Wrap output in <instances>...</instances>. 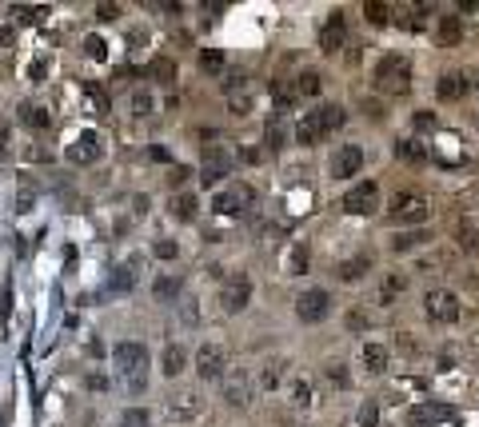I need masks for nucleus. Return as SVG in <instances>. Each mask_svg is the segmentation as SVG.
<instances>
[{
	"label": "nucleus",
	"mask_w": 479,
	"mask_h": 427,
	"mask_svg": "<svg viewBox=\"0 0 479 427\" xmlns=\"http://www.w3.org/2000/svg\"><path fill=\"white\" fill-rule=\"evenodd\" d=\"M344 124V108L340 104H316V108H307L295 124V140L300 144H319L324 136H332L336 128Z\"/></svg>",
	"instance_id": "1"
},
{
	"label": "nucleus",
	"mask_w": 479,
	"mask_h": 427,
	"mask_svg": "<svg viewBox=\"0 0 479 427\" xmlns=\"http://www.w3.org/2000/svg\"><path fill=\"white\" fill-rule=\"evenodd\" d=\"M112 364H116L120 376H128V388H132L136 395L148 388V348H144V343L120 340L116 348H112Z\"/></svg>",
	"instance_id": "2"
},
{
	"label": "nucleus",
	"mask_w": 479,
	"mask_h": 427,
	"mask_svg": "<svg viewBox=\"0 0 479 427\" xmlns=\"http://www.w3.org/2000/svg\"><path fill=\"white\" fill-rule=\"evenodd\" d=\"M376 88L388 92V96H400L411 88V64L400 56V52H388L380 64H376Z\"/></svg>",
	"instance_id": "3"
},
{
	"label": "nucleus",
	"mask_w": 479,
	"mask_h": 427,
	"mask_svg": "<svg viewBox=\"0 0 479 427\" xmlns=\"http://www.w3.org/2000/svg\"><path fill=\"white\" fill-rule=\"evenodd\" d=\"M388 216L395 224H423L431 216V204L419 192H395L392 204H388Z\"/></svg>",
	"instance_id": "4"
},
{
	"label": "nucleus",
	"mask_w": 479,
	"mask_h": 427,
	"mask_svg": "<svg viewBox=\"0 0 479 427\" xmlns=\"http://www.w3.org/2000/svg\"><path fill=\"white\" fill-rule=\"evenodd\" d=\"M248 304H252V276H248V272H236L220 288V307L228 316H240Z\"/></svg>",
	"instance_id": "5"
},
{
	"label": "nucleus",
	"mask_w": 479,
	"mask_h": 427,
	"mask_svg": "<svg viewBox=\"0 0 479 427\" xmlns=\"http://www.w3.org/2000/svg\"><path fill=\"white\" fill-rule=\"evenodd\" d=\"M236 168V156L224 144H208L204 148V164H200V180L204 184H220L228 180V172Z\"/></svg>",
	"instance_id": "6"
},
{
	"label": "nucleus",
	"mask_w": 479,
	"mask_h": 427,
	"mask_svg": "<svg viewBox=\"0 0 479 427\" xmlns=\"http://www.w3.org/2000/svg\"><path fill=\"white\" fill-rule=\"evenodd\" d=\"M328 312H332V295L324 292V288H307V292L295 295V319L319 324V319H328Z\"/></svg>",
	"instance_id": "7"
},
{
	"label": "nucleus",
	"mask_w": 479,
	"mask_h": 427,
	"mask_svg": "<svg viewBox=\"0 0 479 427\" xmlns=\"http://www.w3.org/2000/svg\"><path fill=\"white\" fill-rule=\"evenodd\" d=\"M423 312H428L431 324H455L459 319V295L447 292V288H435V292L423 295Z\"/></svg>",
	"instance_id": "8"
},
{
	"label": "nucleus",
	"mask_w": 479,
	"mask_h": 427,
	"mask_svg": "<svg viewBox=\"0 0 479 427\" xmlns=\"http://www.w3.org/2000/svg\"><path fill=\"white\" fill-rule=\"evenodd\" d=\"M340 204H344L347 216H371L376 204H380V188H376L371 180H364V184H356V188H347Z\"/></svg>",
	"instance_id": "9"
},
{
	"label": "nucleus",
	"mask_w": 479,
	"mask_h": 427,
	"mask_svg": "<svg viewBox=\"0 0 479 427\" xmlns=\"http://www.w3.org/2000/svg\"><path fill=\"white\" fill-rule=\"evenodd\" d=\"M328 172H332V180H352L356 172H364V148L359 144L336 148L332 160H328Z\"/></svg>",
	"instance_id": "10"
},
{
	"label": "nucleus",
	"mask_w": 479,
	"mask_h": 427,
	"mask_svg": "<svg viewBox=\"0 0 479 427\" xmlns=\"http://www.w3.org/2000/svg\"><path fill=\"white\" fill-rule=\"evenodd\" d=\"M256 192H252V184H232V188H224L216 200H212V212H220V216H240L244 208H252Z\"/></svg>",
	"instance_id": "11"
},
{
	"label": "nucleus",
	"mask_w": 479,
	"mask_h": 427,
	"mask_svg": "<svg viewBox=\"0 0 479 427\" xmlns=\"http://www.w3.org/2000/svg\"><path fill=\"white\" fill-rule=\"evenodd\" d=\"M196 376L200 379H224L228 376V352L220 343H204L196 352Z\"/></svg>",
	"instance_id": "12"
},
{
	"label": "nucleus",
	"mask_w": 479,
	"mask_h": 427,
	"mask_svg": "<svg viewBox=\"0 0 479 427\" xmlns=\"http://www.w3.org/2000/svg\"><path fill=\"white\" fill-rule=\"evenodd\" d=\"M64 156L72 160V164H96V160L104 156V144H100L96 132H80L72 144H68V152H64Z\"/></svg>",
	"instance_id": "13"
},
{
	"label": "nucleus",
	"mask_w": 479,
	"mask_h": 427,
	"mask_svg": "<svg viewBox=\"0 0 479 427\" xmlns=\"http://www.w3.org/2000/svg\"><path fill=\"white\" fill-rule=\"evenodd\" d=\"M344 40H347L344 13H332L328 20H324V28H319V49H324V52H336V49H344Z\"/></svg>",
	"instance_id": "14"
},
{
	"label": "nucleus",
	"mask_w": 479,
	"mask_h": 427,
	"mask_svg": "<svg viewBox=\"0 0 479 427\" xmlns=\"http://www.w3.org/2000/svg\"><path fill=\"white\" fill-rule=\"evenodd\" d=\"M224 403L228 407H248L252 403V383H248L244 371H232V376L224 379Z\"/></svg>",
	"instance_id": "15"
},
{
	"label": "nucleus",
	"mask_w": 479,
	"mask_h": 427,
	"mask_svg": "<svg viewBox=\"0 0 479 427\" xmlns=\"http://www.w3.org/2000/svg\"><path fill=\"white\" fill-rule=\"evenodd\" d=\"M140 264H144L140 256H128V260H124L120 268L112 272V280H108V288H112V292H132V288H136V280H140Z\"/></svg>",
	"instance_id": "16"
},
{
	"label": "nucleus",
	"mask_w": 479,
	"mask_h": 427,
	"mask_svg": "<svg viewBox=\"0 0 479 427\" xmlns=\"http://www.w3.org/2000/svg\"><path fill=\"white\" fill-rule=\"evenodd\" d=\"M168 415H172L176 423H184V419H196L200 415V395L196 391H180L168 400Z\"/></svg>",
	"instance_id": "17"
},
{
	"label": "nucleus",
	"mask_w": 479,
	"mask_h": 427,
	"mask_svg": "<svg viewBox=\"0 0 479 427\" xmlns=\"http://www.w3.org/2000/svg\"><path fill=\"white\" fill-rule=\"evenodd\" d=\"M435 37H440L443 49H455V44L464 40V20H459L455 13H443L440 20H435Z\"/></svg>",
	"instance_id": "18"
},
{
	"label": "nucleus",
	"mask_w": 479,
	"mask_h": 427,
	"mask_svg": "<svg viewBox=\"0 0 479 427\" xmlns=\"http://www.w3.org/2000/svg\"><path fill=\"white\" fill-rule=\"evenodd\" d=\"M467 92V76L464 72H443L440 84H435V96L443 100V104H452V100H464Z\"/></svg>",
	"instance_id": "19"
},
{
	"label": "nucleus",
	"mask_w": 479,
	"mask_h": 427,
	"mask_svg": "<svg viewBox=\"0 0 479 427\" xmlns=\"http://www.w3.org/2000/svg\"><path fill=\"white\" fill-rule=\"evenodd\" d=\"M359 364H364L368 376H383V371H388V348H383V343H364Z\"/></svg>",
	"instance_id": "20"
},
{
	"label": "nucleus",
	"mask_w": 479,
	"mask_h": 427,
	"mask_svg": "<svg viewBox=\"0 0 479 427\" xmlns=\"http://www.w3.org/2000/svg\"><path fill=\"white\" fill-rule=\"evenodd\" d=\"M184 367H188V352L180 348V343H168V348H164V359H160V371H164L168 379H176Z\"/></svg>",
	"instance_id": "21"
},
{
	"label": "nucleus",
	"mask_w": 479,
	"mask_h": 427,
	"mask_svg": "<svg viewBox=\"0 0 479 427\" xmlns=\"http://www.w3.org/2000/svg\"><path fill=\"white\" fill-rule=\"evenodd\" d=\"M180 292H184V280H180V276H172V272H168V276H160V280L152 283V295H156L160 304H172V300H180Z\"/></svg>",
	"instance_id": "22"
},
{
	"label": "nucleus",
	"mask_w": 479,
	"mask_h": 427,
	"mask_svg": "<svg viewBox=\"0 0 479 427\" xmlns=\"http://www.w3.org/2000/svg\"><path fill=\"white\" fill-rule=\"evenodd\" d=\"M20 120H25L32 132H49V128H52V112L40 108V104H20Z\"/></svg>",
	"instance_id": "23"
},
{
	"label": "nucleus",
	"mask_w": 479,
	"mask_h": 427,
	"mask_svg": "<svg viewBox=\"0 0 479 427\" xmlns=\"http://www.w3.org/2000/svg\"><path fill=\"white\" fill-rule=\"evenodd\" d=\"M172 216L180 224H192L200 216V204H196V196L192 192H180V196H172Z\"/></svg>",
	"instance_id": "24"
},
{
	"label": "nucleus",
	"mask_w": 479,
	"mask_h": 427,
	"mask_svg": "<svg viewBox=\"0 0 479 427\" xmlns=\"http://www.w3.org/2000/svg\"><path fill=\"white\" fill-rule=\"evenodd\" d=\"M368 268H371V256H352V260H344V264H340V272H336V276H340L344 283H356V280H364V276H368Z\"/></svg>",
	"instance_id": "25"
},
{
	"label": "nucleus",
	"mask_w": 479,
	"mask_h": 427,
	"mask_svg": "<svg viewBox=\"0 0 479 427\" xmlns=\"http://www.w3.org/2000/svg\"><path fill=\"white\" fill-rule=\"evenodd\" d=\"M288 395H292L295 407H312V403H316V388H312L307 376H295L292 383H288Z\"/></svg>",
	"instance_id": "26"
},
{
	"label": "nucleus",
	"mask_w": 479,
	"mask_h": 427,
	"mask_svg": "<svg viewBox=\"0 0 479 427\" xmlns=\"http://www.w3.org/2000/svg\"><path fill=\"white\" fill-rule=\"evenodd\" d=\"M395 156L407 160V164H423V160H428V148L419 144L416 136H407V140H395Z\"/></svg>",
	"instance_id": "27"
},
{
	"label": "nucleus",
	"mask_w": 479,
	"mask_h": 427,
	"mask_svg": "<svg viewBox=\"0 0 479 427\" xmlns=\"http://www.w3.org/2000/svg\"><path fill=\"white\" fill-rule=\"evenodd\" d=\"M283 272H288V276H300V272H307V248H304V244H292L288 252H283Z\"/></svg>",
	"instance_id": "28"
},
{
	"label": "nucleus",
	"mask_w": 479,
	"mask_h": 427,
	"mask_svg": "<svg viewBox=\"0 0 479 427\" xmlns=\"http://www.w3.org/2000/svg\"><path fill=\"white\" fill-rule=\"evenodd\" d=\"M400 292H404V276H383V283H380V292H376V304H395L400 300Z\"/></svg>",
	"instance_id": "29"
},
{
	"label": "nucleus",
	"mask_w": 479,
	"mask_h": 427,
	"mask_svg": "<svg viewBox=\"0 0 479 427\" xmlns=\"http://www.w3.org/2000/svg\"><path fill=\"white\" fill-rule=\"evenodd\" d=\"M148 72L156 76L160 84H172V80H176V64L168 60V56H156V60L148 64Z\"/></svg>",
	"instance_id": "30"
},
{
	"label": "nucleus",
	"mask_w": 479,
	"mask_h": 427,
	"mask_svg": "<svg viewBox=\"0 0 479 427\" xmlns=\"http://www.w3.org/2000/svg\"><path fill=\"white\" fill-rule=\"evenodd\" d=\"M319 88H324L319 72H300L295 76V92H300V96H319Z\"/></svg>",
	"instance_id": "31"
},
{
	"label": "nucleus",
	"mask_w": 479,
	"mask_h": 427,
	"mask_svg": "<svg viewBox=\"0 0 479 427\" xmlns=\"http://www.w3.org/2000/svg\"><path fill=\"white\" fill-rule=\"evenodd\" d=\"M419 244H428V232H404V236H395L392 240V252H411V248H419Z\"/></svg>",
	"instance_id": "32"
},
{
	"label": "nucleus",
	"mask_w": 479,
	"mask_h": 427,
	"mask_svg": "<svg viewBox=\"0 0 479 427\" xmlns=\"http://www.w3.org/2000/svg\"><path fill=\"white\" fill-rule=\"evenodd\" d=\"M280 376H283V359H268L264 371H260V383L272 391V388H280Z\"/></svg>",
	"instance_id": "33"
},
{
	"label": "nucleus",
	"mask_w": 479,
	"mask_h": 427,
	"mask_svg": "<svg viewBox=\"0 0 479 427\" xmlns=\"http://www.w3.org/2000/svg\"><path fill=\"white\" fill-rule=\"evenodd\" d=\"M364 16H368L371 25H388V20H392V4H383V0H371V4H364Z\"/></svg>",
	"instance_id": "34"
},
{
	"label": "nucleus",
	"mask_w": 479,
	"mask_h": 427,
	"mask_svg": "<svg viewBox=\"0 0 479 427\" xmlns=\"http://www.w3.org/2000/svg\"><path fill=\"white\" fill-rule=\"evenodd\" d=\"M200 68H204L208 76H220V72H224V52L204 49V52H200Z\"/></svg>",
	"instance_id": "35"
},
{
	"label": "nucleus",
	"mask_w": 479,
	"mask_h": 427,
	"mask_svg": "<svg viewBox=\"0 0 479 427\" xmlns=\"http://www.w3.org/2000/svg\"><path fill=\"white\" fill-rule=\"evenodd\" d=\"M324 376H328V383H336V388H347V367L340 364V359H328V364H324Z\"/></svg>",
	"instance_id": "36"
},
{
	"label": "nucleus",
	"mask_w": 479,
	"mask_h": 427,
	"mask_svg": "<svg viewBox=\"0 0 479 427\" xmlns=\"http://www.w3.org/2000/svg\"><path fill=\"white\" fill-rule=\"evenodd\" d=\"M152 108H156L152 92H148V88H136V92H132V112H136V116H148Z\"/></svg>",
	"instance_id": "37"
},
{
	"label": "nucleus",
	"mask_w": 479,
	"mask_h": 427,
	"mask_svg": "<svg viewBox=\"0 0 479 427\" xmlns=\"http://www.w3.org/2000/svg\"><path fill=\"white\" fill-rule=\"evenodd\" d=\"M455 236H459V248H467V252H475V248H479V236H475V228H471V224H459V232H455Z\"/></svg>",
	"instance_id": "38"
},
{
	"label": "nucleus",
	"mask_w": 479,
	"mask_h": 427,
	"mask_svg": "<svg viewBox=\"0 0 479 427\" xmlns=\"http://www.w3.org/2000/svg\"><path fill=\"white\" fill-rule=\"evenodd\" d=\"M120 423L124 427H148V412H144V407H128Z\"/></svg>",
	"instance_id": "39"
},
{
	"label": "nucleus",
	"mask_w": 479,
	"mask_h": 427,
	"mask_svg": "<svg viewBox=\"0 0 479 427\" xmlns=\"http://www.w3.org/2000/svg\"><path fill=\"white\" fill-rule=\"evenodd\" d=\"M356 419H359V427H376L380 423V407H376V403H364Z\"/></svg>",
	"instance_id": "40"
},
{
	"label": "nucleus",
	"mask_w": 479,
	"mask_h": 427,
	"mask_svg": "<svg viewBox=\"0 0 479 427\" xmlns=\"http://www.w3.org/2000/svg\"><path fill=\"white\" fill-rule=\"evenodd\" d=\"M264 136H268V140H264V144H268V148H280V144H283V124H280V120H268V128H264Z\"/></svg>",
	"instance_id": "41"
},
{
	"label": "nucleus",
	"mask_w": 479,
	"mask_h": 427,
	"mask_svg": "<svg viewBox=\"0 0 479 427\" xmlns=\"http://www.w3.org/2000/svg\"><path fill=\"white\" fill-rule=\"evenodd\" d=\"M84 52L92 56V60H104V56H108V49H104V40L100 37H84Z\"/></svg>",
	"instance_id": "42"
},
{
	"label": "nucleus",
	"mask_w": 479,
	"mask_h": 427,
	"mask_svg": "<svg viewBox=\"0 0 479 427\" xmlns=\"http://www.w3.org/2000/svg\"><path fill=\"white\" fill-rule=\"evenodd\" d=\"M152 252H156L160 260H176V244H172V240H156V248H152Z\"/></svg>",
	"instance_id": "43"
},
{
	"label": "nucleus",
	"mask_w": 479,
	"mask_h": 427,
	"mask_svg": "<svg viewBox=\"0 0 479 427\" xmlns=\"http://www.w3.org/2000/svg\"><path fill=\"white\" fill-rule=\"evenodd\" d=\"M96 16L100 20H116V16H120V4H96Z\"/></svg>",
	"instance_id": "44"
},
{
	"label": "nucleus",
	"mask_w": 479,
	"mask_h": 427,
	"mask_svg": "<svg viewBox=\"0 0 479 427\" xmlns=\"http://www.w3.org/2000/svg\"><path fill=\"white\" fill-rule=\"evenodd\" d=\"M184 324H200V312H196V300H184Z\"/></svg>",
	"instance_id": "45"
},
{
	"label": "nucleus",
	"mask_w": 479,
	"mask_h": 427,
	"mask_svg": "<svg viewBox=\"0 0 479 427\" xmlns=\"http://www.w3.org/2000/svg\"><path fill=\"white\" fill-rule=\"evenodd\" d=\"M148 156H152V160H160V164H168V160H172V156H168V148H160V144H152V148H148Z\"/></svg>",
	"instance_id": "46"
},
{
	"label": "nucleus",
	"mask_w": 479,
	"mask_h": 427,
	"mask_svg": "<svg viewBox=\"0 0 479 427\" xmlns=\"http://www.w3.org/2000/svg\"><path fill=\"white\" fill-rule=\"evenodd\" d=\"M184 176H188V168H180V164H176V168L168 172V184L176 188V184H184Z\"/></svg>",
	"instance_id": "47"
},
{
	"label": "nucleus",
	"mask_w": 479,
	"mask_h": 427,
	"mask_svg": "<svg viewBox=\"0 0 479 427\" xmlns=\"http://www.w3.org/2000/svg\"><path fill=\"white\" fill-rule=\"evenodd\" d=\"M88 388H92V391H108V379H104V376H88Z\"/></svg>",
	"instance_id": "48"
},
{
	"label": "nucleus",
	"mask_w": 479,
	"mask_h": 427,
	"mask_svg": "<svg viewBox=\"0 0 479 427\" xmlns=\"http://www.w3.org/2000/svg\"><path fill=\"white\" fill-rule=\"evenodd\" d=\"M435 124V116L431 112H416V128H431Z\"/></svg>",
	"instance_id": "49"
},
{
	"label": "nucleus",
	"mask_w": 479,
	"mask_h": 427,
	"mask_svg": "<svg viewBox=\"0 0 479 427\" xmlns=\"http://www.w3.org/2000/svg\"><path fill=\"white\" fill-rule=\"evenodd\" d=\"M44 68H49V60H37V64H32V80H44Z\"/></svg>",
	"instance_id": "50"
},
{
	"label": "nucleus",
	"mask_w": 479,
	"mask_h": 427,
	"mask_svg": "<svg viewBox=\"0 0 479 427\" xmlns=\"http://www.w3.org/2000/svg\"><path fill=\"white\" fill-rule=\"evenodd\" d=\"M8 148V128H0V152Z\"/></svg>",
	"instance_id": "51"
},
{
	"label": "nucleus",
	"mask_w": 479,
	"mask_h": 427,
	"mask_svg": "<svg viewBox=\"0 0 479 427\" xmlns=\"http://www.w3.org/2000/svg\"><path fill=\"white\" fill-rule=\"evenodd\" d=\"M475 200H479V188H475Z\"/></svg>",
	"instance_id": "52"
},
{
	"label": "nucleus",
	"mask_w": 479,
	"mask_h": 427,
	"mask_svg": "<svg viewBox=\"0 0 479 427\" xmlns=\"http://www.w3.org/2000/svg\"><path fill=\"white\" fill-rule=\"evenodd\" d=\"M475 120H479V116H475Z\"/></svg>",
	"instance_id": "53"
}]
</instances>
